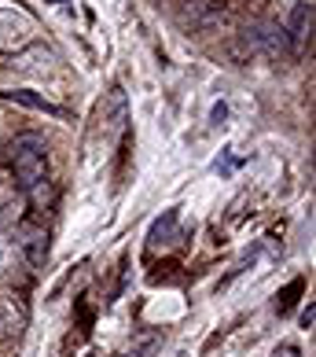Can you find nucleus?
<instances>
[{"label": "nucleus", "mask_w": 316, "mask_h": 357, "mask_svg": "<svg viewBox=\"0 0 316 357\" xmlns=\"http://www.w3.org/2000/svg\"><path fill=\"white\" fill-rule=\"evenodd\" d=\"M11 166H15V177L22 188L37 192L45 184V174H48V158H45V144L37 137H19L11 144Z\"/></svg>", "instance_id": "obj_1"}, {"label": "nucleus", "mask_w": 316, "mask_h": 357, "mask_svg": "<svg viewBox=\"0 0 316 357\" xmlns=\"http://www.w3.org/2000/svg\"><path fill=\"white\" fill-rule=\"evenodd\" d=\"M33 41V19L15 4H0V48L19 52Z\"/></svg>", "instance_id": "obj_2"}, {"label": "nucleus", "mask_w": 316, "mask_h": 357, "mask_svg": "<svg viewBox=\"0 0 316 357\" xmlns=\"http://www.w3.org/2000/svg\"><path fill=\"white\" fill-rule=\"evenodd\" d=\"M283 33H291V45L294 52H301L309 45V33H313V4L309 0H298V4L291 8V15H287V30Z\"/></svg>", "instance_id": "obj_3"}, {"label": "nucleus", "mask_w": 316, "mask_h": 357, "mask_svg": "<svg viewBox=\"0 0 316 357\" xmlns=\"http://www.w3.org/2000/svg\"><path fill=\"white\" fill-rule=\"evenodd\" d=\"M177 236H180V214L166 210V218H158L151 229V247H169V243H177Z\"/></svg>", "instance_id": "obj_4"}, {"label": "nucleus", "mask_w": 316, "mask_h": 357, "mask_svg": "<svg viewBox=\"0 0 316 357\" xmlns=\"http://www.w3.org/2000/svg\"><path fill=\"white\" fill-rule=\"evenodd\" d=\"M22 247H26V255H30V261H33V266L45 258V236H41V232H26Z\"/></svg>", "instance_id": "obj_5"}, {"label": "nucleus", "mask_w": 316, "mask_h": 357, "mask_svg": "<svg viewBox=\"0 0 316 357\" xmlns=\"http://www.w3.org/2000/svg\"><path fill=\"white\" fill-rule=\"evenodd\" d=\"M225 118H228V103L221 100V103H214V111H210V126H225Z\"/></svg>", "instance_id": "obj_6"}, {"label": "nucleus", "mask_w": 316, "mask_h": 357, "mask_svg": "<svg viewBox=\"0 0 316 357\" xmlns=\"http://www.w3.org/2000/svg\"><path fill=\"white\" fill-rule=\"evenodd\" d=\"M272 357H298V347H291V342H283V347L276 350Z\"/></svg>", "instance_id": "obj_7"}, {"label": "nucleus", "mask_w": 316, "mask_h": 357, "mask_svg": "<svg viewBox=\"0 0 316 357\" xmlns=\"http://www.w3.org/2000/svg\"><path fill=\"white\" fill-rule=\"evenodd\" d=\"M301 328H313V302H309V310L301 313Z\"/></svg>", "instance_id": "obj_8"}]
</instances>
